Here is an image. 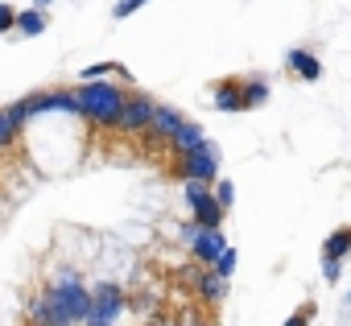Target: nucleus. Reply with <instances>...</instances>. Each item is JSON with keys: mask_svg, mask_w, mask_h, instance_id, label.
Masks as SVG:
<instances>
[{"mask_svg": "<svg viewBox=\"0 0 351 326\" xmlns=\"http://www.w3.org/2000/svg\"><path fill=\"white\" fill-rule=\"evenodd\" d=\"M178 326H207L203 318H186V322H178Z\"/></svg>", "mask_w": 351, "mask_h": 326, "instance_id": "nucleus-24", "label": "nucleus"}, {"mask_svg": "<svg viewBox=\"0 0 351 326\" xmlns=\"http://www.w3.org/2000/svg\"><path fill=\"white\" fill-rule=\"evenodd\" d=\"M310 314H314V305H302V310H293L281 326H310Z\"/></svg>", "mask_w": 351, "mask_h": 326, "instance_id": "nucleus-19", "label": "nucleus"}, {"mask_svg": "<svg viewBox=\"0 0 351 326\" xmlns=\"http://www.w3.org/2000/svg\"><path fill=\"white\" fill-rule=\"evenodd\" d=\"M29 116H25V108L21 103H13V108H5V112H0V149H5L17 132H21V124H25Z\"/></svg>", "mask_w": 351, "mask_h": 326, "instance_id": "nucleus-11", "label": "nucleus"}, {"mask_svg": "<svg viewBox=\"0 0 351 326\" xmlns=\"http://www.w3.org/2000/svg\"><path fill=\"white\" fill-rule=\"evenodd\" d=\"M195 289H199V297H203V301H211V305L228 297V281H223V277H219L215 268H207V273H199V281H195Z\"/></svg>", "mask_w": 351, "mask_h": 326, "instance_id": "nucleus-10", "label": "nucleus"}, {"mask_svg": "<svg viewBox=\"0 0 351 326\" xmlns=\"http://www.w3.org/2000/svg\"><path fill=\"white\" fill-rule=\"evenodd\" d=\"M285 62H289L306 83H318V79H322V62H318L310 50H289V54H285Z\"/></svg>", "mask_w": 351, "mask_h": 326, "instance_id": "nucleus-9", "label": "nucleus"}, {"mask_svg": "<svg viewBox=\"0 0 351 326\" xmlns=\"http://www.w3.org/2000/svg\"><path fill=\"white\" fill-rule=\"evenodd\" d=\"M232 268H236V252H232V248H228V252H223V256H219V260H215V273H219V277H223V281H228V277H232Z\"/></svg>", "mask_w": 351, "mask_h": 326, "instance_id": "nucleus-18", "label": "nucleus"}, {"mask_svg": "<svg viewBox=\"0 0 351 326\" xmlns=\"http://www.w3.org/2000/svg\"><path fill=\"white\" fill-rule=\"evenodd\" d=\"M17 29L25 38H38V34H46V17L38 9H25V13H17Z\"/></svg>", "mask_w": 351, "mask_h": 326, "instance_id": "nucleus-15", "label": "nucleus"}, {"mask_svg": "<svg viewBox=\"0 0 351 326\" xmlns=\"http://www.w3.org/2000/svg\"><path fill=\"white\" fill-rule=\"evenodd\" d=\"M153 326H178V322H153Z\"/></svg>", "mask_w": 351, "mask_h": 326, "instance_id": "nucleus-26", "label": "nucleus"}, {"mask_svg": "<svg viewBox=\"0 0 351 326\" xmlns=\"http://www.w3.org/2000/svg\"><path fill=\"white\" fill-rule=\"evenodd\" d=\"M269 99V83H261V79H240V103L244 108H261Z\"/></svg>", "mask_w": 351, "mask_h": 326, "instance_id": "nucleus-14", "label": "nucleus"}, {"mask_svg": "<svg viewBox=\"0 0 351 326\" xmlns=\"http://www.w3.org/2000/svg\"><path fill=\"white\" fill-rule=\"evenodd\" d=\"M232 199H236V186H232L228 178H219V186H215V203L228 211V207H232Z\"/></svg>", "mask_w": 351, "mask_h": 326, "instance_id": "nucleus-17", "label": "nucleus"}, {"mask_svg": "<svg viewBox=\"0 0 351 326\" xmlns=\"http://www.w3.org/2000/svg\"><path fill=\"white\" fill-rule=\"evenodd\" d=\"M182 112H173V108H157L153 112V124H149V136L153 140H173V132H178L182 128Z\"/></svg>", "mask_w": 351, "mask_h": 326, "instance_id": "nucleus-7", "label": "nucleus"}, {"mask_svg": "<svg viewBox=\"0 0 351 326\" xmlns=\"http://www.w3.org/2000/svg\"><path fill=\"white\" fill-rule=\"evenodd\" d=\"M219 157H223V153H219V145H211V140L199 145L195 153H182L178 178H182V182H207V186H211V182L219 178Z\"/></svg>", "mask_w": 351, "mask_h": 326, "instance_id": "nucleus-3", "label": "nucleus"}, {"mask_svg": "<svg viewBox=\"0 0 351 326\" xmlns=\"http://www.w3.org/2000/svg\"><path fill=\"white\" fill-rule=\"evenodd\" d=\"M153 112H157V103L149 99V95H128V103H124V112H120V132H149V124H153Z\"/></svg>", "mask_w": 351, "mask_h": 326, "instance_id": "nucleus-5", "label": "nucleus"}, {"mask_svg": "<svg viewBox=\"0 0 351 326\" xmlns=\"http://www.w3.org/2000/svg\"><path fill=\"white\" fill-rule=\"evenodd\" d=\"M54 301V318L58 326H75V322H91V289H83L75 277H66L62 285L46 289Z\"/></svg>", "mask_w": 351, "mask_h": 326, "instance_id": "nucleus-2", "label": "nucleus"}, {"mask_svg": "<svg viewBox=\"0 0 351 326\" xmlns=\"http://www.w3.org/2000/svg\"><path fill=\"white\" fill-rule=\"evenodd\" d=\"M182 195H186V207L195 211L199 203H207V199H211V186H207V182H186V186H182Z\"/></svg>", "mask_w": 351, "mask_h": 326, "instance_id": "nucleus-16", "label": "nucleus"}, {"mask_svg": "<svg viewBox=\"0 0 351 326\" xmlns=\"http://www.w3.org/2000/svg\"><path fill=\"white\" fill-rule=\"evenodd\" d=\"M75 99H79V116H87V120H95V124H104V128H116L120 124V112H124V103H128V91H120L116 83H83L79 91H75Z\"/></svg>", "mask_w": 351, "mask_h": 326, "instance_id": "nucleus-1", "label": "nucleus"}, {"mask_svg": "<svg viewBox=\"0 0 351 326\" xmlns=\"http://www.w3.org/2000/svg\"><path fill=\"white\" fill-rule=\"evenodd\" d=\"M347 252H351V227L330 231V236H326V244H322V256H326V260H343Z\"/></svg>", "mask_w": 351, "mask_h": 326, "instance_id": "nucleus-13", "label": "nucleus"}, {"mask_svg": "<svg viewBox=\"0 0 351 326\" xmlns=\"http://www.w3.org/2000/svg\"><path fill=\"white\" fill-rule=\"evenodd\" d=\"M347 305H351V293H347Z\"/></svg>", "mask_w": 351, "mask_h": 326, "instance_id": "nucleus-27", "label": "nucleus"}, {"mask_svg": "<svg viewBox=\"0 0 351 326\" xmlns=\"http://www.w3.org/2000/svg\"><path fill=\"white\" fill-rule=\"evenodd\" d=\"M46 5H50V0H38V13H42V9H46Z\"/></svg>", "mask_w": 351, "mask_h": 326, "instance_id": "nucleus-25", "label": "nucleus"}, {"mask_svg": "<svg viewBox=\"0 0 351 326\" xmlns=\"http://www.w3.org/2000/svg\"><path fill=\"white\" fill-rule=\"evenodd\" d=\"M339 268H343V260H322V277L326 281H339Z\"/></svg>", "mask_w": 351, "mask_h": 326, "instance_id": "nucleus-22", "label": "nucleus"}, {"mask_svg": "<svg viewBox=\"0 0 351 326\" xmlns=\"http://www.w3.org/2000/svg\"><path fill=\"white\" fill-rule=\"evenodd\" d=\"M141 5H145V0H120V5H116L112 13H116V17H128V13H136Z\"/></svg>", "mask_w": 351, "mask_h": 326, "instance_id": "nucleus-21", "label": "nucleus"}, {"mask_svg": "<svg viewBox=\"0 0 351 326\" xmlns=\"http://www.w3.org/2000/svg\"><path fill=\"white\" fill-rule=\"evenodd\" d=\"M17 25V13L9 9V5H0V34H5V29H13Z\"/></svg>", "mask_w": 351, "mask_h": 326, "instance_id": "nucleus-20", "label": "nucleus"}, {"mask_svg": "<svg viewBox=\"0 0 351 326\" xmlns=\"http://www.w3.org/2000/svg\"><path fill=\"white\" fill-rule=\"evenodd\" d=\"M124 305H128V297H124L120 285H95L91 289V322L87 326H112Z\"/></svg>", "mask_w": 351, "mask_h": 326, "instance_id": "nucleus-4", "label": "nucleus"}, {"mask_svg": "<svg viewBox=\"0 0 351 326\" xmlns=\"http://www.w3.org/2000/svg\"><path fill=\"white\" fill-rule=\"evenodd\" d=\"M215 108L219 112H244V103H240V79H223L215 87Z\"/></svg>", "mask_w": 351, "mask_h": 326, "instance_id": "nucleus-12", "label": "nucleus"}, {"mask_svg": "<svg viewBox=\"0 0 351 326\" xmlns=\"http://www.w3.org/2000/svg\"><path fill=\"white\" fill-rule=\"evenodd\" d=\"M132 310H141V314H149V310H153V297H132Z\"/></svg>", "mask_w": 351, "mask_h": 326, "instance_id": "nucleus-23", "label": "nucleus"}, {"mask_svg": "<svg viewBox=\"0 0 351 326\" xmlns=\"http://www.w3.org/2000/svg\"><path fill=\"white\" fill-rule=\"evenodd\" d=\"M169 145H173V153L182 157V153H195L199 145H207V136H203V128H199L195 120H182V128L173 132V140H169Z\"/></svg>", "mask_w": 351, "mask_h": 326, "instance_id": "nucleus-8", "label": "nucleus"}, {"mask_svg": "<svg viewBox=\"0 0 351 326\" xmlns=\"http://www.w3.org/2000/svg\"><path fill=\"white\" fill-rule=\"evenodd\" d=\"M191 248H195V260H199V264L215 268V260L228 252V240H223V231H199V240H195Z\"/></svg>", "mask_w": 351, "mask_h": 326, "instance_id": "nucleus-6", "label": "nucleus"}]
</instances>
